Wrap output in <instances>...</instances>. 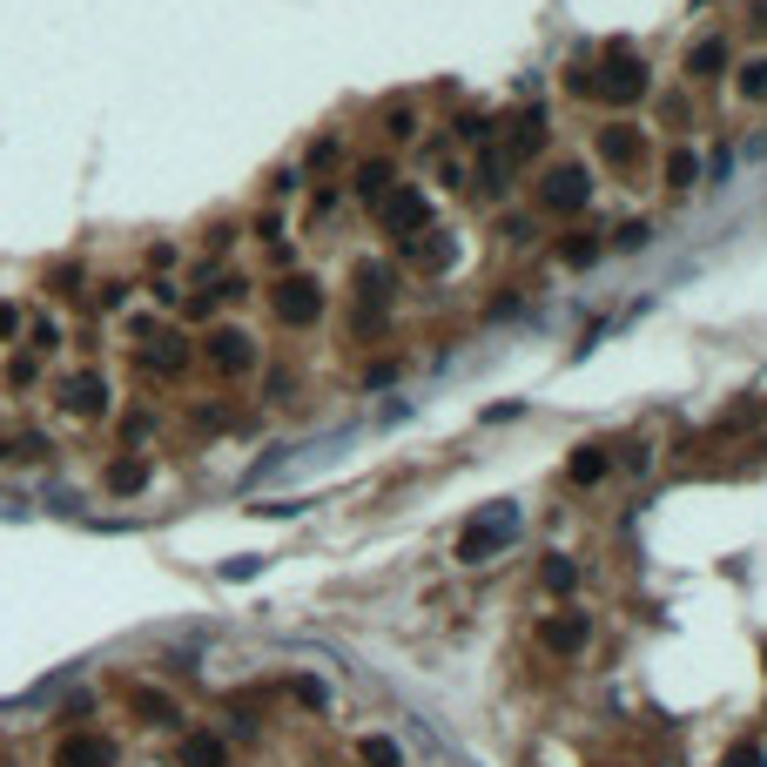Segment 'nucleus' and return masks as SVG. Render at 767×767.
I'll return each instance as SVG.
<instances>
[{"mask_svg":"<svg viewBox=\"0 0 767 767\" xmlns=\"http://www.w3.org/2000/svg\"><path fill=\"white\" fill-rule=\"evenodd\" d=\"M511 539H519V511H511V505H491V511H478V519L458 532V566H491Z\"/></svg>","mask_w":767,"mask_h":767,"instance_id":"f257e3e1","label":"nucleus"},{"mask_svg":"<svg viewBox=\"0 0 767 767\" xmlns=\"http://www.w3.org/2000/svg\"><path fill=\"white\" fill-rule=\"evenodd\" d=\"M377 216H384V229H391V236H404V242L432 229V203H424L417 189H391V196L377 203Z\"/></svg>","mask_w":767,"mask_h":767,"instance_id":"f03ea898","label":"nucleus"},{"mask_svg":"<svg viewBox=\"0 0 767 767\" xmlns=\"http://www.w3.org/2000/svg\"><path fill=\"white\" fill-rule=\"evenodd\" d=\"M585 640H592V620H585V613H572V607H566V613H552V620L539 626V646H546V653H559V660H572Z\"/></svg>","mask_w":767,"mask_h":767,"instance_id":"7ed1b4c3","label":"nucleus"},{"mask_svg":"<svg viewBox=\"0 0 767 767\" xmlns=\"http://www.w3.org/2000/svg\"><path fill=\"white\" fill-rule=\"evenodd\" d=\"M115 760H122V747L108 734H68L54 754V767H115Z\"/></svg>","mask_w":767,"mask_h":767,"instance_id":"20e7f679","label":"nucleus"},{"mask_svg":"<svg viewBox=\"0 0 767 767\" xmlns=\"http://www.w3.org/2000/svg\"><path fill=\"white\" fill-rule=\"evenodd\" d=\"M317 310H323V297H317L310 277H283L277 283V317L283 323H317Z\"/></svg>","mask_w":767,"mask_h":767,"instance_id":"39448f33","label":"nucleus"},{"mask_svg":"<svg viewBox=\"0 0 767 767\" xmlns=\"http://www.w3.org/2000/svg\"><path fill=\"white\" fill-rule=\"evenodd\" d=\"M209 364L229 371V377L249 371V364H256V336H249V330H216V336H209Z\"/></svg>","mask_w":767,"mask_h":767,"instance_id":"423d86ee","label":"nucleus"},{"mask_svg":"<svg viewBox=\"0 0 767 767\" xmlns=\"http://www.w3.org/2000/svg\"><path fill=\"white\" fill-rule=\"evenodd\" d=\"M585 196H592V176H585L579 162H566V168H552V176H546V203H552V209H579Z\"/></svg>","mask_w":767,"mask_h":767,"instance_id":"0eeeda50","label":"nucleus"},{"mask_svg":"<svg viewBox=\"0 0 767 767\" xmlns=\"http://www.w3.org/2000/svg\"><path fill=\"white\" fill-rule=\"evenodd\" d=\"M128 707H135V714H142L148 727H176V721H183V707L168 701L162 687H128Z\"/></svg>","mask_w":767,"mask_h":767,"instance_id":"6e6552de","label":"nucleus"},{"mask_svg":"<svg viewBox=\"0 0 767 767\" xmlns=\"http://www.w3.org/2000/svg\"><path fill=\"white\" fill-rule=\"evenodd\" d=\"M61 404H68L74 417H102L108 391H102V377H68V384H61Z\"/></svg>","mask_w":767,"mask_h":767,"instance_id":"1a4fd4ad","label":"nucleus"},{"mask_svg":"<svg viewBox=\"0 0 767 767\" xmlns=\"http://www.w3.org/2000/svg\"><path fill=\"white\" fill-rule=\"evenodd\" d=\"M183 767H229L222 734H189V740H183Z\"/></svg>","mask_w":767,"mask_h":767,"instance_id":"9d476101","label":"nucleus"},{"mask_svg":"<svg viewBox=\"0 0 767 767\" xmlns=\"http://www.w3.org/2000/svg\"><path fill=\"white\" fill-rule=\"evenodd\" d=\"M357 760H364V767H404V747L384 740V734H364V740H357Z\"/></svg>","mask_w":767,"mask_h":767,"instance_id":"9b49d317","label":"nucleus"},{"mask_svg":"<svg viewBox=\"0 0 767 767\" xmlns=\"http://www.w3.org/2000/svg\"><path fill=\"white\" fill-rule=\"evenodd\" d=\"M607 465H613V458H607L600 445H585V452L572 458V471H566V478H572V485H600V478H607Z\"/></svg>","mask_w":767,"mask_h":767,"instance_id":"f8f14e48","label":"nucleus"},{"mask_svg":"<svg viewBox=\"0 0 767 767\" xmlns=\"http://www.w3.org/2000/svg\"><path fill=\"white\" fill-rule=\"evenodd\" d=\"M384 189H391V162H364V168H357V196H364V203H384Z\"/></svg>","mask_w":767,"mask_h":767,"instance_id":"ddd939ff","label":"nucleus"},{"mask_svg":"<svg viewBox=\"0 0 767 767\" xmlns=\"http://www.w3.org/2000/svg\"><path fill=\"white\" fill-rule=\"evenodd\" d=\"M640 89H646V74H640V61H613V81H607V95H626V102H633Z\"/></svg>","mask_w":767,"mask_h":767,"instance_id":"4468645a","label":"nucleus"},{"mask_svg":"<svg viewBox=\"0 0 767 767\" xmlns=\"http://www.w3.org/2000/svg\"><path fill=\"white\" fill-rule=\"evenodd\" d=\"M539 579H546L552 592H572V585H579V566H572L566 552H546V572H539Z\"/></svg>","mask_w":767,"mask_h":767,"instance_id":"2eb2a0df","label":"nucleus"},{"mask_svg":"<svg viewBox=\"0 0 767 767\" xmlns=\"http://www.w3.org/2000/svg\"><path fill=\"white\" fill-rule=\"evenodd\" d=\"M687 68H694V74H721V68H727V41H701V48L687 54Z\"/></svg>","mask_w":767,"mask_h":767,"instance_id":"dca6fc26","label":"nucleus"},{"mask_svg":"<svg viewBox=\"0 0 767 767\" xmlns=\"http://www.w3.org/2000/svg\"><path fill=\"white\" fill-rule=\"evenodd\" d=\"M142 478H148V471H142L135 458H122V465L108 471V491H122V498H128V491H142Z\"/></svg>","mask_w":767,"mask_h":767,"instance_id":"f3484780","label":"nucleus"},{"mask_svg":"<svg viewBox=\"0 0 767 767\" xmlns=\"http://www.w3.org/2000/svg\"><path fill=\"white\" fill-rule=\"evenodd\" d=\"M694 176H701V168H694V155L680 148V155L666 162V183H673V189H694Z\"/></svg>","mask_w":767,"mask_h":767,"instance_id":"a211bd4d","label":"nucleus"},{"mask_svg":"<svg viewBox=\"0 0 767 767\" xmlns=\"http://www.w3.org/2000/svg\"><path fill=\"white\" fill-rule=\"evenodd\" d=\"M727 767H767L760 740H734V747H727Z\"/></svg>","mask_w":767,"mask_h":767,"instance_id":"6ab92c4d","label":"nucleus"},{"mask_svg":"<svg viewBox=\"0 0 767 767\" xmlns=\"http://www.w3.org/2000/svg\"><path fill=\"white\" fill-rule=\"evenodd\" d=\"M613 242H620V249H646V222H626V229H613Z\"/></svg>","mask_w":767,"mask_h":767,"instance_id":"aec40b11","label":"nucleus"},{"mask_svg":"<svg viewBox=\"0 0 767 767\" xmlns=\"http://www.w3.org/2000/svg\"><path fill=\"white\" fill-rule=\"evenodd\" d=\"M740 89H747V95H767V61H754V68L740 74Z\"/></svg>","mask_w":767,"mask_h":767,"instance_id":"412c9836","label":"nucleus"}]
</instances>
